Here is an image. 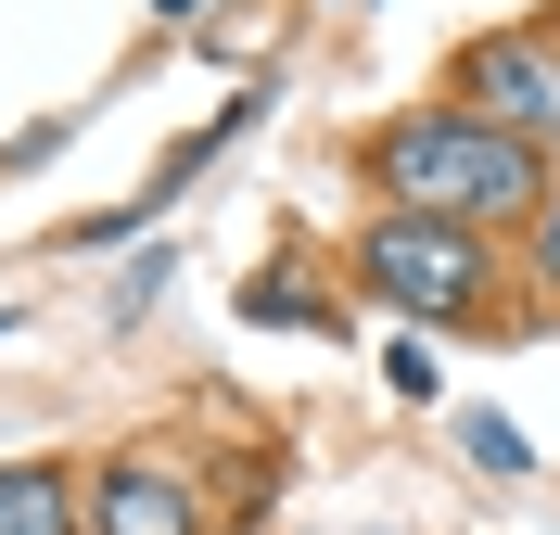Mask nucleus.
<instances>
[{
	"label": "nucleus",
	"mask_w": 560,
	"mask_h": 535,
	"mask_svg": "<svg viewBox=\"0 0 560 535\" xmlns=\"http://www.w3.org/2000/svg\"><path fill=\"white\" fill-rule=\"evenodd\" d=\"M370 191H395L408 217H458V230H485V217H523L535 205V141L485 128V115H395L383 141H370Z\"/></svg>",
	"instance_id": "1"
},
{
	"label": "nucleus",
	"mask_w": 560,
	"mask_h": 535,
	"mask_svg": "<svg viewBox=\"0 0 560 535\" xmlns=\"http://www.w3.org/2000/svg\"><path fill=\"white\" fill-rule=\"evenodd\" d=\"M357 281L383 293V306H408V319H458L471 293H485V243L458 230V217H370L357 230Z\"/></svg>",
	"instance_id": "2"
},
{
	"label": "nucleus",
	"mask_w": 560,
	"mask_h": 535,
	"mask_svg": "<svg viewBox=\"0 0 560 535\" xmlns=\"http://www.w3.org/2000/svg\"><path fill=\"white\" fill-rule=\"evenodd\" d=\"M458 115H485V128H510V141L560 128V51H535V38H485V51H458Z\"/></svg>",
	"instance_id": "3"
},
{
	"label": "nucleus",
	"mask_w": 560,
	"mask_h": 535,
	"mask_svg": "<svg viewBox=\"0 0 560 535\" xmlns=\"http://www.w3.org/2000/svg\"><path fill=\"white\" fill-rule=\"evenodd\" d=\"M90 523H103V535H205V510H191V485H178V472L115 460L103 498H90Z\"/></svg>",
	"instance_id": "4"
},
{
	"label": "nucleus",
	"mask_w": 560,
	"mask_h": 535,
	"mask_svg": "<svg viewBox=\"0 0 560 535\" xmlns=\"http://www.w3.org/2000/svg\"><path fill=\"white\" fill-rule=\"evenodd\" d=\"M90 510H77L65 472H0V535H77Z\"/></svg>",
	"instance_id": "5"
},
{
	"label": "nucleus",
	"mask_w": 560,
	"mask_h": 535,
	"mask_svg": "<svg viewBox=\"0 0 560 535\" xmlns=\"http://www.w3.org/2000/svg\"><path fill=\"white\" fill-rule=\"evenodd\" d=\"M548 281H560V205H548Z\"/></svg>",
	"instance_id": "6"
},
{
	"label": "nucleus",
	"mask_w": 560,
	"mask_h": 535,
	"mask_svg": "<svg viewBox=\"0 0 560 535\" xmlns=\"http://www.w3.org/2000/svg\"><path fill=\"white\" fill-rule=\"evenodd\" d=\"M153 13H166V26H178V13H205V0H153Z\"/></svg>",
	"instance_id": "7"
}]
</instances>
